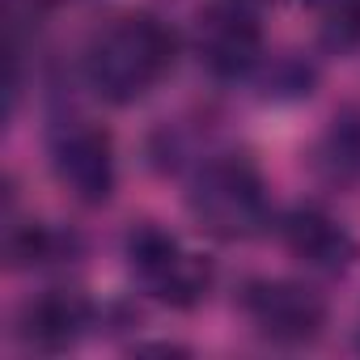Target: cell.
Here are the masks:
<instances>
[{
  "label": "cell",
  "mask_w": 360,
  "mask_h": 360,
  "mask_svg": "<svg viewBox=\"0 0 360 360\" xmlns=\"http://www.w3.org/2000/svg\"><path fill=\"white\" fill-rule=\"evenodd\" d=\"M174 64L178 34L157 13H123L106 22L81 56L85 85L110 106H131L148 98L174 72Z\"/></svg>",
  "instance_id": "6da1fadb"
},
{
  "label": "cell",
  "mask_w": 360,
  "mask_h": 360,
  "mask_svg": "<svg viewBox=\"0 0 360 360\" xmlns=\"http://www.w3.org/2000/svg\"><path fill=\"white\" fill-rule=\"evenodd\" d=\"M123 250H127L131 280L153 301H161L169 309H195V305L208 301L212 280H217L212 259L187 250L169 229H161L153 221H140V225H131Z\"/></svg>",
  "instance_id": "3957f363"
},
{
  "label": "cell",
  "mask_w": 360,
  "mask_h": 360,
  "mask_svg": "<svg viewBox=\"0 0 360 360\" xmlns=\"http://www.w3.org/2000/svg\"><path fill=\"white\" fill-rule=\"evenodd\" d=\"M81 255V238L43 221H22L5 229V263L18 271H34V267H60L72 263Z\"/></svg>",
  "instance_id": "30bf717a"
},
{
  "label": "cell",
  "mask_w": 360,
  "mask_h": 360,
  "mask_svg": "<svg viewBox=\"0 0 360 360\" xmlns=\"http://www.w3.org/2000/svg\"><path fill=\"white\" fill-rule=\"evenodd\" d=\"M276 233L284 242V250L305 267V271H318V276H343L356 267L360 259V242L356 233L330 217L326 208L318 204H297L288 208L280 221H276Z\"/></svg>",
  "instance_id": "52a82bcc"
},
{
  "label": "cell",
  "mask_w": 360,
  "mask_h": 360,
  "mask_svg": "<svg viewBox=\"0 0 360 360\" xmlns=\"http://www.w3.org/2000/svg\"><path fill=\"white\" fill-rule=\"evenodd\" d=\"M191 47H195V60L217 81H246L267 60L263 22L242 0H217V5L200 9L191 26Z\"/></svg>",
  "instance_id": "277c9868"
},
{
  "label": "cell",
  "mask_w": 360,
  "mask_h": 360,
  "mask_svg": "<svg viewBox=\"0 0 360 360\" xmlns=\"http://www.w3.org/2000/svg\"><path fill=\"white\" fill-rule=\"evenodd\" d=\"M187 212L208 238L246 242L271 225V195L246 153H217L191 174Z\"/></svg>",
  "instance_id": "7a4b0ae2"
},
{
  "label": "cell",
  "mask_w": 360,
  "mask_h": 360,
  "mask_svg": "<svg viewBox=\"0 0 360 360\" xmlns=\"http://www.w3.org/2000/svg\"><path fill=\"white\" fill-rule=\"evenodd\" d=\"M309 169L326 191H360V106H339L309 148Z\"/></svg>",
  "instance_id": "9c48e42d"
},
{
  "label": "cell",
  "mask_w": 360,
  "mask_h": 360,
  "mask_svg": "<svg viewBox=\"0 0 360 360\" xmlns=\"http://www.w3.org/2000/svg\"><path fill=\"white\" fill-rule=\"evenodd\" d=\"M94 322H98V309L81 288H47L18 309L13 335L26 352L60 356V352H72Z\"/></svg>",
  "instance_id": "ba28073f"
},
{
  "label": "cell",
  "mask_w": 360,
  "mask_h": 360,
  "mask_svg": "<svg viewBox=\"0 0 360 360\" xmlns=\"http://www.w3.org/2000/svg\"><path fill=\"white\" fill-rule=\"evenodd\" d=\"M322 22L330 47H360V0H326Z\"/></svg>",
  "instance_id": "8fae6325"
},
{
  "label": "cell",
  "mask_w": 360,
  "mask_h": 360,
  "mask_svg": "<svg viewBox=\"0 0 360 360\" xmlns=\"http://www.w3.org/2000/svg\"><path fill=\"white\" fill-rule=\"evenodd\" d=\"M242 5H250V9H267V5H288V0H242Z\"/></svg>",
  "instance_id": "7c38bea8"
},
{
  "label": "cell",
  "mask_w": 360,
  "mask_h": 360,
  "mask_svg": "<svg viewBox=\"0 0 360 360\" xmlns=\"http://www.w3.org/2000/svg\"><path fill=\"white\" fill-rule=\"evenodd\" d=\"M51 174L56 183L85 208H102L115 200L119 187V161H115V140L106 127L72 119L51 131Z\"/></svg>",
  "instance_id": "5b68a950"
},
{
  "label": "cell",
  "mask_w": 360,
  "mask_h": 360,
  "mask_svg": "<svg viewBox=\"0 0 360 360\" xmlns=\"http://www.w3.org/2000/svg\"><path fill=\"white\" fill-rule=\"evenodd\" d=\"M242 314L250 326L280 347H305L326 330V297L301 280H250L242 288Z\"/></svg>",
  "instance_id": "8992f818"
}]
</instances>
